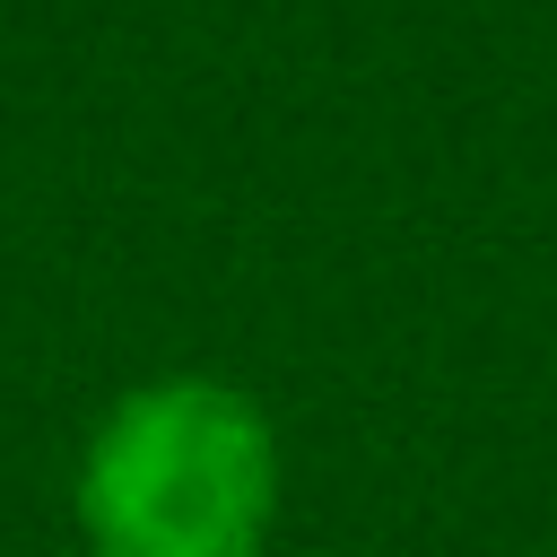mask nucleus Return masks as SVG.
Wrapping results in <instances>:
<instances>
[{"label":"nucleus","instance_id":"f257e3e1","mask_svg":"<svg viewBox=\"0 0 557 557\" xmlns=\"http://www.w3.org/2000/svg\"><path fill=\"white\" fill-rule=\"evenodd\" d=\"M287 513V435L235 374L174 366L122 383L70 461L87 557H270Z\"/></svg>","mask_w":557,"mask_h":557}]
</instances>
